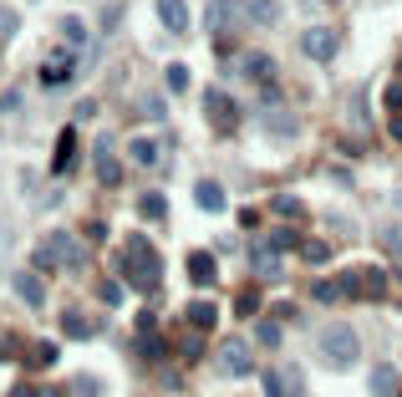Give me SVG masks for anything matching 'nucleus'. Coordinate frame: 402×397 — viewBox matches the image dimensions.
Listing matches in <instances>:
<instances>
[{"label": "nucleus", "instance_id": "1", "mask_svg": "<svg viewBox=\"0 0 402 397\" xmlns=\"http://www.w3.org/2000/svg\"><path fill=\"white\" fill-rule=\"evenodd\" d=\"M117 270L128 275V285H133V291L153 296V291H158V275H163V265H158V250L148 245L143 234H133L128 245L117 250Z\"/></svg>", "mask_w": 402, "mask_h": 397}, {"label": "nucleus", "instance_id": "2", "mask_svg": "<svg viewBox=\"0 0 402 397\" xmlns=\"http://www.w3.org/2000/svg\"><path fill=\"white\" fill-rule=\"evenodd\" d=\"M321 351H326V362L331 367H356V357H362V341H356V331L351 326H326L321 331Z\"/></svg>", "mask_w": 402, "mask_h": 397}, {"label": "nucleus", "instance_id": "3", "mask_svg": "<svg viewBox=\"0 0 402 397\" xmlns=\"http://www.w3.org/2000/svg\"><path fill=\"white\" fill-rule=\"evenodd\" d=\"M204 118L214 122V132H224V138H229V132H240V107H235L229 92H219V87H209V92H204Z\"/></svg>", "mask_w": 402, "mask_h": 397}, {"label": "nucleus", "instance_id": "4", "mask_svg": "<svg viewBox=\"0 0 402 397\" xmlns=\"http://www.w3.org/2000/svg\"><path fill=\"white\" fill-rule=\"evenodd\" d=\"M41 250L56 260V270H82V260H87V255H82V245H77V234H67V229H51Z\"/></svg>", "mask_w": 402, "mask_h": 397}, {"label": "nucleus", "instance_id": "5", "mask_svg": "<svg viewBox=\"0 0 402 397\" xmlns=\"http://www.w3.org/2000/svg\"><path fill=\"white\" fill-rule=\"evenodd\" d=\"M214 362L224 377H249V341L245 336H224L219 351H214Z\"/></svg>", "mask_w": 402, "mask_h": 397}, {"label": "nucleus", "instance_id": "6", "mask_svg": "<svg viewBox=\"0 0 402 397\" xmlns=\"http://www.w3.org/2000/svg\"><path fill=\"white\" fill-rule=\"evenodd\" d=\"M92 163H97V184H108V189L122 184V168H117V158H112V132H102V138L92 143Z\"/></svg>", "mask_w": 402, "mask_h": 397}, {"label": "nucleus", "instance_id": "7", "mask_svg": "<svg viewBox=\"0 0 402 397\" xmlns=\"http://www.w3.org/2000/svg\"><path fill=\"white\" fill-rule=\"evenodd\" d=\"M301 46H306V56H311V61H331L342 41H336V31H326V26H311V31L301 36Z\"/></svg>", "mask_w": 402, "mask_h": 397}, {"label": "nucleus", "instance_id": "8", "mask_svg": "<svg viewBox=\"0 0 402 397\" xmlns=\"http://www.w3.org/2000/svg\"><path fill=\"white\" fill-rule=\"evenodd\" d=\"M245 260H249V270H255V275H265V280H275V275H280V250H275L270 239H265V245H249V250H245Z\"/></svg>", "mask_w": 402, "mask_h": 397}, {"label": "nucleus", "instance_id": "9", "mask_svg": "<svg viewBox=\"0 0 402 397\" xmlns=\"http://www.w3.org/2000/svg\"><path fill=\"white\" fill-rule=\"evenodd\" d=\"M72 72H77V56H72V51H56L46 66H41V87H67Z\"/></svg>", "mask_w": 402, "mask_h": 397}, {"label": "nucleus", "instance_id": "10", "mask_svg": "<svg viewBox=\"0 0 402 397\" xmlns=\"http://www.w3.org/2000/svg\"><path fill=\"white\" fill-rule=\"evenodd\" d=\"M260 122L270 127V138H295V118L285 113L280 102H265V107H260Z\"/></svg>", "mask_w": 402, "mask_h": 397}, {"label": "nucleus", "instance_id": "11", "mask_svg": "<svg viewBox=\"0 0 402 397\" xmlns=\"http://www.w3.org/2000/svg\"><path fill=\"white\" fill-rule=\"evenodd\" d=\"M11 285L20 291V301H26L31 311H41V305H46V285H41L31 270H15V275H11Z\"/></svg>", "mask_w": 402, "mask_h": 397}, {"label": "nucleus", "instance_id": "12", "mask_svg": "<svg viewBox=\"0 0 402 397\" xmlns=\"http://www.w3.org/2000/svg\"><path fill=\"white\" fill-rule=\"evenodd\" d=\"M72 163H77V127H61L56 153H51V173H72Z\"/></svg>", "mask_w": 402, "mask_h": 397}, {"label": "nucleus", "instance_id": "13", "mask_svg": "<svg viewBox=\"0 0 402 397\" xmlns=\"http://www.w3.org/2000/svg\"><path fill=\"white\" fill-rule=\"evenodd\" d=\"M194 198H199V209H204V214H219V209H224V184L199 179V184H194Z\"/></svg>", "mask_w": 402, "mask_h": 397}, {"label": "nucleus", "instance_id": "14", "mask_svg": "<svg viewBox=\"0 0 402 397\" xmlns=\"http://www.w3.org/2000/svg\"><path fill=\"white\" fill-rule=\"evenodd\" d=\"M214 275H219L214 255H204V250H194V255H188V280H194V285H214Z\"/></svg>", "mask_w": 402, "mask_h": 397}, {"label": "nucleus", "instance_id": "15", "mask_svg": "<svg viewBox=\"0 0 402 397\" xmlns=\"http://www.w3.org/2000/svg\"><path fill=\"white\" fill-rule=\"evenodd\" d=\"M158 20H163V26L174 31V36H183V31H188V11H183V0H158Z\"/></svg>", "mask_w": 402, "mask_h": 397}, {"label": "nucleus", "instance_id": "16", "mask_svg": "<svg viewBox=\"0 0 402 397\" xmlns=\"http://www.w3.org/2000/svg\"><path fill=\"white\" fill-rule=\"evenodd\" d=\"M245 77H249V82H260V87H275V61L260 56V51H255V56H245Z\"/></svg>", "mask_w": 402, "mask_h": 397}, {"label": "nucleus", "instance_id": "17", "mask_svg": "<svg viewBox=\"0 0 402 397\" xmlns=\"http://www.w3.org/2000/svg\"><path fill=\"white\" fill-rule=\"evenodd\" d=\"M362 285H367V301H382V291H387V270L362 265Z\"/></svg>", "mask_w": 402, "mask_h": 397}, {"label": "nucleus", "instance_id": "18", "mask_svg": "<svg viewBox=\"0 0 402 397\" xmlns=\"http://www.w3.org/2000/svg\"><path fill=\"white\" fill-rule=\"evenodd\" d=\"M229 15H235V0H209V31H224L229 26Z\"/></svg>", "mask_w": 402, "mask_h": 397}, {"label": "nucleus", "instance_id": "19", "mask_svg": "<svg viewBox=\"0 0 402 397\" xmlns=\"http://www.w3.org/2000/svg\"><path fill=\"white\" fill-rule=\"evenodd\" d=\"M138 214H143V219H168V198H163V194H143V198H138Z\"/></svg>", "mask_w": 402, "mask_h": 397}, {"label": "nucleus", "instance_id": "20", "mask_svg": "<svg viewBox=\"0 0 402 397\" xmlns=\"http://www.w3.org/2000/svg\"><path fill=\"white\" fill-rule=\"evenodd\" d=\"M372 392H377V397H397V372H392V367H377V372H372Z\"/></svg>", "mask_w": 402, "mask_h": 397}, {"label": "nucleus", "instance_id": "21", "mask_svg": "<svg viewBox=\"0 0 402 397\" xmlns=\"http://www.w3.org/2000/svg\"><path fill=\"white\" fill-rule=\"evenodd\" d=\"M219 311H214V301H194L188 305V326H214Z\"/></svg>", "mask_w": 402, "mask_h": 397}, {"label": "nucleus", "instance_id": "22", "mask_svg": "<svg viewBox=\"0 0 402 397\" xmlns=\"http://www.w3.org/2000/svg\"><path fill=\"white\" fill-rule=\"evenodd\" d=\"M61 326H67V336H77V341L92 336V326H87V316H82V311H67V316H61Z\"/></svg>", "mask_w": 402, "mask_h": 397}, {"label": "nucleus", "instance_id": "23", "mask_svg": "<svg viewBox=\"0 0 402 397\" xmlns=\"http://www.w3.org/2000/svg\"><path fill=\"white\" fill-rule=\"evenodd\" d=\"M301 255H306V265H326L331 260V245H326V239H306Z\"/></svg>", "mask_w": 402, "mask_h": 397}, {"label": "nucleus", "instance_id": "24", "mask_svg": "<svg viewBox=\"0 0 402 397\" xmlns=\"http://www.w3.org/2000/svg\"><path fill=\"white\" fill-rule=\"evenodd\" d=\"M270 209H275V214H285V219H301V198H290V194H275V198H270Z\"/></svg>", "mask_w": 402, "mask_h": 397}, {"label": "nucleus", "instance_id": "25", "mask_svg": "<svg viewBox=\"0 0 402 397\" xmlns=\"http://www.w3.org/2000/svg\"><path fill=\"white\" fill-rule=\"evenodd\" d=\"M342 296H356V301H367V285H362V270H346V275H342Z\"/></svg>", "mask_w": 402, "mask_h": 397}, {"label": "nucleus", "instance_id": "26", "mask_svg": "<svg viewBox=\"0 0 402 397\" xmlns=\"http://www.w3.org/2000/svg\"><path fill=\"white\" fill-rule=\"evenodd\" d=\"M128 153H133L138 163H158V148L148 143V138H133V143H128Z\"/></svg>", "mask_w": 402, "mask_h": 397}, {"label": "nucleus", "instance_id": "27", "mask_svg": "<svg viewBox=\"0 0 402 397\" xmlns=\"http://www.w3.org/2000/svg\"><path fill=\"white\" fill-rule=\"evenodd\" d=\"M382 245H387L392 260H402V225H387V229H382Z\"/></svg>", "mask_w": 402, "mask_h": 397}, {"label": "nucleus", "instance_id": "28", "mask_svg": "<svg viewBox=\"0 0 402 397\" xmlns=\"http://www.w3.org/2000/svg\"><path fill=\"white\" fill-rule=\"evenodd\" d=\"M183 87H188V66L174 61V66H168V92H183Z\"/></svg>", "mask_w": 402, "mask_h": 397}, {"label": "nucleus", "instance_id": "29", "mask_svg": "<svg viewBox=\"0 0 402 397\" xmlns=\"http://www.w3.org/2000/svg\"><path fill=\"white\" fill-rule=\"evenodd\" d=\"M249 15H255L260 26H270V20L280 15V6H275V0H255V11H249Z\"/></svg>", "mask_w": 402, "mask_h": 397}, {"label": "nucleus", "instance_id": "30", "mask_svg": "<svg viewBox=\"0 0 402 397\" xmlns=\"http://www.w3.org/2000/svg\"><path fill=\"white\" fill-rule=\"evenodd\" d=\"M235 311H240V316H255V311H260V291H245V296L235 301Z\"/></svg>", "mask_w": 402, "mask_h": 397}, {"label": "nucleus", "instance_id": "31", "mask_svg": "<svg viewBox=\"0 0 402 397\" xmlns=\"http://www.w3.org/2000/svg\"><path fill=\"white\" fill-rule=\"evenodd\" d=\"M260 346H280V321H260Z\"/></svg>", "mask_w": 402, "mask_h": 397}, {"label": "nucleus", "instance_id": "32", "mask_svg": "<svg viewBox=\"0 0 402 397\" xmlns=\"http://www.w3.org/2000/svg\"><path fill=\"white\" fill-rule=\"evenodd\" d=\"M265 397H285V372H265Z\"/></svg>", "mask_w": 402, "mask_h": 397}, {"label": "nucleus", "instance_id": "33", "mask_svg": "<svg viewBox=\"0 0 402 397\" xmlns=\"http://www.w3.org/2000/svg\"><path fill=\"white\" fill-rule=\"evenodd\" d=\"M61 31H67V41H87V26H82L77 15H67V20H61Z\"/></svg>", "mask_w": 402, "mask_h": 397}, {"label": "nucleus", "instance_id": "34", "mask_svg": "<svg viewBox=\"0 0 402 397\" xmlns=\"http://www.w3.org/2000/svg\"><path fill=\"white\" fill-rule=\"evenodd\" d=\"M270 245L285 255V250H295V234H290V229H275V234H270Z\"/></svg>", "mask_w": 402, "mask_h": 397}, {"label": "nucleus", "instance_id": "35", "mask_svg": "<svg viewBox=\"0 0 402 397\" xmlns=\"http://www.w3.org/2000/svg\"><path fill=\"white\" fill-rule=\"evenodd\" d=\"M20 31V15L15 11H0V36H15Z\"/></svg>", "mask_w": 402, "mask_h": 397}, {"label": "nucleus", "instance_id": "36", "mask_svg": "<svg viewBox=\"0 0 402 397\" xmlns=\"http://www.w3.org/2000/svg\"><path fill=\"white\" fill-rule=\"evenodd\" d=\"M102 301L117 305V301H122V285H117V280H108V285H102Z\"/></svg>", "mask_w": 402, "mask_h": 397}, {"label": "nucleus", "instance_id": "37", "mask_svg": "<svg viewBox=\"0 0 402 397\" xmlns=\"http://www.w3.org/2000/svg\"><path fill=\"white\" fill-rule=\"evenodd\" d=\"M387 107H392V113H402V82L387 87Z\"/></svg>", "mask_w": 402, "mask_h": 397}, {"label": "nucleus", "instance_id": "38", "mask_svg": "<svg viewBox=\"0 0 402 397\" xmlns=\"http://www.w3.org/2000/svg\"><path fill=\"white\" fill-rule=\"evenodd\" d=\"M11 397H36V387H31V382H20V387H11Z\"/></svg>", "mask_w": 402, "mask_h": 397}, {"label": "nucleus", "instance_id": "39", "mask_svg": "<svg viewBox=\"0 0 402 397\" xmlns=\"http://www.w3.org/2000/svg\"><path fill=\"white\" fill-rule=\"evenodd\" d=\"M387 132H392V138L402 143V118H397V113H392V122H387Z\"/></svg>", "mask_w": 402, "mask_h": 397}, {"label": "nucleus", "instance_id": "40", "mask_svg": "<svg viewBox=\"0 0 402 397\" xmlns=\"http://www.w3.org/2000/svg\"><path fill=\"white\" fill-rule=\"evenodd\" d=\"M397 72H402V56H397Z\"/></svg>", "mask_w": 402, "mask_h": 397}, {"label": "nucleus", "instance_id": "41", "mask_svg": "<svg viewBox=\"0 0 402 397\" xmlns=\"http://www.w3.org/2000/svg\"><path fill=\"white\" fill-rule=\"evenodd\" d=\"M301 397H306V392H301Z\"/></svg>", "mask_w": 402, "mask_h": 397}]
</instances>
